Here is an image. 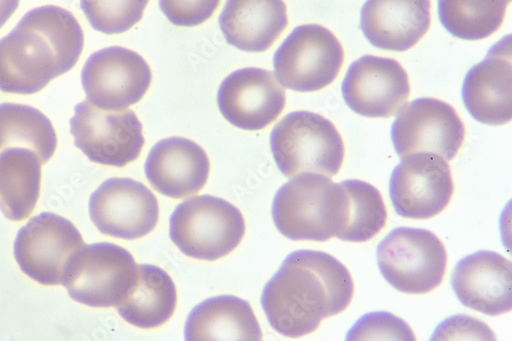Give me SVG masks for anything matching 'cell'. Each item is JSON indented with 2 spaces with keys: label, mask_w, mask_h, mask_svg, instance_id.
<instances>
[{
  "label": "cell",
  "mask_w": 512,
  "mask_h": 341,
  "mask_svg": "<svg viewBox=\"0 0 512 341\" xmlns=\"http://www.w3.org/2000/svg\"><path fill=\"white\" fill-rule=\"evenodd\" d=\"M70 133L91 161L115 167L136 161L145 145L143 124L134 111H105L88 100L76 105Z\"/></svg>",
  "instance_id": "9c48e42d"
},
{
  "label": "cell",
  "mask_w": 512,
  "mask_h": 341,
  "mask_svg": "<svg viewBox=\"0 0 512 341\" xmlns=\"http://www.w3.org/2000/svg\"><path fill=\"white\" fill-rule=\"evenodd\" d=\"M346 193V218L336 238L353 243L373 239L386 226L388 212L380 192L360 180L339 183Z\"/></svg>",
  "instance_id": "4316f807"
},
{
  "label": "cell",
  "mask_w": 512,
  "mask_h": 341,
  "mask_svg": "<svg viewBox=\"0 0 512 341\" xmlns=\"http://www.w3.org/2000/svg\"><path fill=\"white\" fill-rule=\"evenodd\" d=\"M90 217L103 235L136 240L155 229L159 220L158 200L142 183L113 178L92 194Z\"/></svg>",
  "instance_id": "5bb4252c"
},
{
  "label": "cell",
  "mask_w": 512,
  "mask_h": 341,
  "mask_svg": "<svg viewBox=\"0 0 512 341\" xmlns=\"http://www.w3.org/2000/svg\"><path fill=\"white\" fill-rule=\"evenodd\" d=\"M345 52L337 37L318 24L296 27L274 55V70L283 88L318 92L339 74Z\"/></svg>",
  "instance_id": "ba28073f"
},
{
  "label": "cell",
  "mask_w": 512,
  "mask_h": 341,
  "mask_svg": "<svg viewBox=\"0 0 512 341\" xmlns=\"http://www.w3.org/2000/svg\"><path fill=\"white\" fill-rule=\"evenodd\" d=\"M245 235L241 211L215 196L191 197L173 212L170 239L187 257L215 262L235 250Z\"/></svg>",
  "instance_id": "5b68a950"
},
{
  "label": "cell",
  "mask_w": 512,
  "mask_h": 341,
  "mask_svg": "<svg viewBox=\"0 0 512 341\" xmlns=\"http://www.w3.org/2000/svg\"><path fill=\"white\" fill-rule=\"evenodd\" d=\"M354 291L344 264L329 253L302 249L290 253L266 284L262 306L276 332L297 338L316 331L324 319L345 312Z\"/></svg>",
  "instance_id": "6da1fadb"
},
{
  "label": "cell",
  "mask_w": 512,
  "mask_h": 341,
  "mask_svg": "<svg viewBox=\"0 0 512 341\" xmlns=\"http://www.w3.org/2000/svg\"><path fill=\"white\" fill-rule=\"evenodd\" d=\"M138 279L116 309L127 323L143 329L157 328L173 317L178 303L176 284L153 265L138 266Z\"/></svg>",
  "instance_id": "603a6c76"
},
{
  "label": "cell",
  "mask_w": 512,
  "mask_h": 341,
  "mask_svg": "<svg viewBox=\"0 0 512 341\" xmlns=\"http://www.w3.org/2000/svg\"><path fill=\"white\" fill-rule=\"evenodd\" d=\"M84 47V34L66 9L45 6L25 14L0 39V91L33 95L69 72Z\"/></svg>",
  "instance_id": "7a4b0ae2"
},
{
  "label": "cell",
  "mask_w": 512,
  "mask_h": 341,
  "mask_svg": "<svg viewBox=\"0 0 512 341\" xmlns=\"http://www.w3.org/2000/svg\"><path fill=\"white\" fill-rule=\"evenodd\" d=\"M511 35L503 37L486 58L465 76L462 101L469 114L488 125L512 119Z\"/></svg>",
  "instance_id": "ac0fdd59"
},
{
  "label": "cell",
  "mask_w": 512,
  "mask_h": 341,
  "mask_svg": "<svg viewBox=\"0 0 512 341\" xmlns=\"http://www.w3.org/2000/svg\"><path fill=\"white\" fill-rule=\"evenodd\" d=\"M221 0H159L161 12L176 26L195 27L216 12Z\"/></svg>",
  "instance_id": "f546056e"
},
{
  "label": "cell",
  "mask_w": 512,
  "mask_h": 341,
  "mask_svg": "<svg viewBox=\"0 0 512 341\" xmlns=\"http://www.w3.org/2000/svg\"><path fill=\"white\" fill-rule=\"evenodd\" d=\"M432 340H496L484 322L466 315H455L440 323Z\"/></svg>",
  "instance_id": "4dcf8cb0"
},
{
  "label": "cell",
  "mask_w": 512,
  "mask_h": 341,
  "mask_svg": "<svg viewBox=\"0 0 512 341\" xmlns=\"http://www.w3.org/2000/svg\"><path fill=\"white\" fill-rule=\"evenodd\" d=\"M84 245L80 232L69 220L42 212L21 228L14 254L28 277L41 285L57 286L62 284L70 259Z\"/></svg>",
  "instance_id": "30bf717a"
},
{
  "label": "cell",
  "mask_w": 512,
  "mask_h": 341,
  "mask_svg": "<svg viewBox=\"0 0 512 341\" xmlns=\"http://www.w3.org/2000/svg\"><path fill=\"white\" fill-rule=\"evenodd\" d=\"M341 90L355 113L369 118H390L406 103L410 83L398 61L366 55L350 66Z\"/></svg>",
  "instance_id": "2e32d148"
},
{
  "label": "cell",
  "mask_w": 512,
  "mask_h": 341,
  "mask_svg": "<svg viewBox=\"0 0 512 341\" xmlns=\"http://www.w3.org/2000/svg\"><path fill=\"white\" fill-rule=\"evenodd\" d=\"M451 286L468 309L492 317L512 309V265L497 252L480 250L460 260Z\"/></svg>",
  "instance_id": "e0dca14e"
},
{
  "label": "cell",
  "mask_w": 512,
  "mask_h": 341,
  "mask_svg": "<svg viewBox=\"0 0 512 341\" xmlns=\"http://www.w3.org/2000/svg\"><path fill=\"white\" fill-rule=\"evenodd\" d=\"M138 273L131 252L116 244L100 242L84 245L73 255L62 284L79 304L112 308L131 293Z\"/></svg>",
  "instance_id": "8992f818"
},
{
  "label": "cell",
  "mask_w": 512,
  "mask_h": 341,
  "mask_svg": "<svg viewBox=\"0 0 512 341\" xmlns=\"http://www.w3.org/2000/svg\"><path fill=\"white\" fill-rule=\"evenodd\" d=\"M57 141L53 123L44 113L28 105L0 104V152L30 149L45 164L54 156Z\"/></svg>",
  "instance_id": "d4e9b609"
},
{
  "label": "cell",
  "mask_w": 512,
  "mask_h": 341,
  "mask_svg": "<svg viewBox=\"0 0 512 341\" xmlns=\"http://www.w3.org/2000/svg\"><path fill=\"white\" fill-rule=\"evenodd\" d=\"M346 339L414 341L416 337L411 327L401 318L389 312H372L362 316L353 325Z\"/></svg>",
  "instance_id": "f1b7e54d"
},
{
  "label": "cell",
  "mask_w": 512,
  "mask_h": 341,
  "mask_svg": "<svg viewBox=\"0 0 512 341\" xmlns=\"http://www.w3.org/2000/svg\"><path fill=\"white\" fill-rule=\"evenodd\" d=\"M346 201L344 188L331 178L301 174L276 193L272 206L274 224L290 240L325 242L343 229Z\"/></svg>",
  "instance_id": "3957f363"
},
{
  "label": "cell",
  "mask_w": 512,
  "mask_h": 341,
  "mask_svg": "<svg viewBox=\"0 0 512 341\" xmlns=\"http://www.w3.org/2000/svg\"><path fill=\"white\" fill-rule=\"evenodd\" d=\"M285 91L273 72L248 67L234 71L221 84L218 105L224 118L238 129H266L283 112Z\"/></svg>",
  "instance_id": "9a60e30c"
},
{
  "label": "cell",
  "mask_w": 512,
  "mask_h": 341,
  "mask_svg": "<svg viewBox=\"0 0 512 341\" xmlns=\"http://www.w3.org/2000/svg\"><path fill=\"white\" fill-rule=\"evenodd\" d=\"M187 341H261L263 332L248 302L220 295L196 306L185 324Z\"/></svg>",
  "instance_id": "7402d4cb"
},
{
  "label": "cell",
  "mask_w": 512,
  "mask_h": 341,
  "mask_svg": "<svg viewBox=\"0 0 512 341\" xmlns=\"http://www.w3.org/2000/svg\"><path fill=\"white\" fill-rule=\"evenodd\" d=\"M379 271L395 289L426 294L445 277L448 255L443 242L431 231L397 228L377 246Z\"/></svg>",
  "instance_id": "52a82bcc"
},
{
  "label": "cell",
  "mask_w": 512,
  "mask_h": 341,
  "mask_svg": "<svg viewBox=\"0 0 512 341\" xmlns=\"http://www.w3.org/2000/svg\"><path fill=\"white\" fill-rule=\"evenodd\" d=\"M431 0H367L361 30L381 50L405 52L418 44L431 26Z\"/></svg>",
  "instance_id": "d6986e66"
},
{
  "label": "cell",
  "mask_w": 512,
  "mask_h": 341,
  "mask_svg": "<svg viewBox=\"0 0 512 341\" xmlns=\"http://www.w3.org/2000/svg\"><path fill=\"white\" fill-rule=\"evenodd\" d=\"M151 82L152 71L145 59L121 47L92 54L81 72L87 100L105 111L125 110L139 103Z\"/></svg>",
  "instance_id": "8fae6325"
},
{
  "label": "cell",
  "mask_w": 512,
  "mask_h": 341,
  "mask_svg": "<svg viewBox=\"0 0 512 341\" xmlns=\"http://www.w3.org/2000/svg\"><path fill=\"white\" fill-rule=\"evenodd\" d=\"M219 24L230 46L262 53L287 27V8L283 0H227Z\"/></svg>",
  "instance_id": "44dd1931"
},
{
  "label": "cell",
  "mask_w": 512,
  "mask_h": 341,
  "mask_svg": "<svg viewBox=\"0 0 512 341\" xmlns=\"http://www.w3.org/2000/svg\"><path fill=\"white\" fill-rule=\"evenodd\" d=\"M402 158L390 181L395 211L400 217L411 220L438 216L454 193L448 161L432 152H416Z\"/></svg>",
  "instance_id": "7c38bea8"
},
{
  "label": "cell",
  "mask_w": 512,
  "mask_h": 341,
  "mask_svg": "<svg viewBox=\"0 0 512 341\" xmlns=\"http://www.w3.org/2000/svg\"><path fill=\"white\" fill-rule=\"evenodd\" d=\"M148 3L149 0H80V7L95 30L111 35L138 24Z\"/></svg>",
  "instance_id": "83f0119b"
},
{
  "label": "cell",
  "mask_w": 512,
  "mask_h": 341,
  "mask_svg": "<svg viewBox=\"0 0 512 341\" xmlns=\"http://www.w3.org/2000/svg\"><path fill=\"white\" fill-rule=\"evenodd\" d=\"M210 172L206 152L195 142L179 137L161 140L150 151L146 177L160 194L181 199L201 191Z\"/></svg>",
  "instance_id": "ffe728a7"
},
{
  "label": "cell",
  "mask_w": 512,
  "mask_h": 341,
  "mask_svg": "<svg viewBox=\"0 0 512 341\" xmlns=\"http://www.w3.org/2000/svg\"><path fill=\"white\" fill-rule=\"evenodd\" d=\"M271 150L286 178L313 173L333 178L345 159V144L334 124L320 114H287L271 133Z\"/></svg>",
  "instance_id": "277c9868"
},
{
  "label": "cell",
  "mask_w": 512,
  "mask_h": 341,
  "mask_svg": "<svg viewBox=\"0 0 512 341\" xmlns=\"http://www.w3.org/2000/svg\"><path fill=\"white\" fill-rule=\"evenodd\" d=\"M510 0H438L444 28L463 40H481L502 25Z\"/></svg>",
  "instance_id": "484cf974"
},
{
  "label": "cell",
  "mask_w": 512,
  "mask_h": 341,
  "mask_svg": "<svg viewBox=\"0 0 512 341\" xmlns=\"http://www.w3.org/2000/svg\"><path fill=\"white\" fill-rule=\"evenodd\" d=\"M464 136V124L455 109L434 98H420L403 105L392 125V141L401 158L416 152H432L451 161Z\"/></svg>",
  "instance_id": "4fadbf2b"
},
{
  "label": "cell",
  "mask_w": 512,
  "mask_h": 341,
  "mask_svg": "<svg viewBox=\"0 0 512 341\" xmlns=\"http://www.w3.org/2000/svg\"><path fill=\"white\" fill-rule=\"evenodd\" d=\"M20 5V0H0V28L14 15Z\"/></svg>",
  "instance_id": "1f68e13d"
},
{
  "label": "cell",
  "mask_w": 512,
  "mask_h": 341,
  "mask_svg": "<svg viewBox=\"0 0 512 341\" xmlns=\"http://www.w3.org/2000/svg\"><path fill=\"white\" fill-rule=\"evenodd\" d=\"M41 165L30 149L0 152V210L7 219L21 222L30 217L39 198Z\"/></svg>",
  "instance_id": "cb8c5ba5"
}]
</instances>
